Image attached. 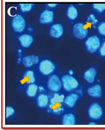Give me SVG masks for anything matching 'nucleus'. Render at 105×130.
Instances as JSON below:
<instances>
[{
    "label": "nucleus",
    "mask_w": 105,
    "mask_h": 130,
    "mask_svg": "<svg viewBox=\"0 0 105 130\" xmlns=\"http://www.w3.org/2000/svg\"><path fill=\"white\" fill-rule=\"evenodd\" d=\"M65 96L64 94L55 93L49 102L48 111L55 115H61L64 111V102Z\"/></svg>",
    "instance_id": "obj_1"
},
{
    "label": "nucleus",
    "mask_w": 105,
    "mask_h": 130,
    "mask_svg": "<svg viewBox=\"0 0 105 130\" xmlns=\"http://www.w3.org/2000/svg\"><path fill=\"white\" fill-rule=\"evenodd\" d=\"M85 47L87 51L90 54L96 53L101 47V40L96 35H92L89 36L84 42Z\"/></svg>",
    "instance_id": "obj_2"
},
{
    "label": "nucleus",
    "mask_w": 105,
    "mask_h": 130,
    "mask_svg": "<svg viewBox=\"0 0 105 130\" xmlns=\"http://www.w3.org/2000/svg\"><path fill=\"white\" fill-rule=\"evenodd\" d=\"M61 80L64 89L67 91H72L75 90L79 86V83L78 80L70 74L64 75Z\"/></svg>",
    "instance_id": "obj_3"
},
{
    "label": "nucleus",
    "mask_w": 105,
    "mask_h": 130,
    "mask_svg": "<svg viewBox=\"0 0 105 130\" xmlns=\"http://www.w3.org/2000/svg\"><path fill=\"white\" fill-rule=\"evenodd\" d=\"M88 27L84 23H75L73 27L72 32L74 37L79 40H83L88 36Z\"/></svg>",
    "instance_id": "obj_4"
},
{
    "label": "nucleus",
    "mask_w": 105,
    "mask_h": 130,
    "mask_svg": "<svg viewBox=\"0 0 105 130\" xmlns=\"http://www.w3.org/2000/svg\"><path fill=\"white\" fill-rule=\"evenodd\" d=\"M88 114L90 119L99 120L102 118L103 110L99 104H98L97 102H94L88 107Z\"/></svg>",
    "instance_id": "obj_5"
},
{
    "label": "nucleus",
    "mask_w": 105,
    "mask_h": 130,
    "mask_svg": "<svg viewBox=\"0 0 105 130\" xmlns=\"http://www.w3.org/2000/svg\"><path fill=\"white\" fill-rule=\"evenodd\" d=\"M56 67L53 62L51 60L46 59L43 60L39 63V71L43 76H48L55 71Z\"/></svg>",
    "instance_id": "obj_6"
},
{
    "label": "nucleus",
    "mask_w": 105,
    "mask_h": 130,
    "mask_svg": "<svg viewBox=\"0 0 105 130\" xmlns=\"http://www.w3.org/2000/svg\"><path fill=\"white\" fill-rule=\"evenodd\" d=\"M11 25L14 31L18 33H21L25 29V20L22 15H16L12 20Z\"/></svg>",
    "instance_id": "obj_7"
},
{
    "label": "nucleus",
    "mask_w": 105,
    "mask_h": 130,
    "mask_svg": "<svg viewBox=\"0 0 105 130\" xmlns=\"http://www.w3.org/2000/svg\"><path fill=\"white\" fill-rule=\"evenodd\" d=\"M47 86L49 90L53 92H58L61 90L62 87V80L56 74H52L48 78Z\"/></svg>",
    "instance_id": "obj_8"
},
{
    "label": "nucleus",
    "mask_w": 105,
    "mask_h": 130,
    "mask_svg": "<svg viewBox=\"0 0 105 130\" xmlns=\"http://www.w3.org/2000/svg\"><path fill=\"white\" fill-rule=\"evenodd\" d=\"M54 21V12L52 10H43L40 14L39 22L41 24L48 25L53 23Z\"/></svg>",
    "instance_id": "obj_9"
},
{
    "label": "nucleus",
    "mask_w": 105,
    "mask_h": 130,
    "mask_svg": "<svg viewBox=\"0 0 105 130\" xmlns=\"http://www.w3.org/2000/svg\"><path fill=\"white\" fill-rule=\"evenodd\" d=\"M64 32L63 26L60 23H56L51 27L49 30V35L53 38H60Z\"/></svg>",
    "instance_id": "obj_10"
},
{
    "label": "nucleus",
    "mask_w": 105,
    "mask_h": 130,
    "mask_svg": "<svg viewBox=\"0 0 105 130\" xmlns=\"http://www.w3.org/2000/svg\"><path fill=\"white\" fill-rule=\"evenodd\" d=\"M87 93L89 96L95 99H99L102 96V87L99 84H95L88 89Z\"/></svg>",
    "instance_id": "obj_11"
},
{
    "label": "nucleus",
    "mask_w": 105,
    "mask_h": 130,
    "mask_svg": "<svg viewBox=\"0 0 105 130\" xmlns=\"http://www.w3.org/2000/svg\"><path fill=\"white\" fill-rule=\"evenodd\" d=\"M97 74V71L96 69L93 67H91L84 73L83 78L85 81H86L88 84H92L95 82Z\"/></svg>",
    "instance_id": "obj_12"
},
{
    "label": "nucleus",
    "mask_w": 105,
    "mask_h": 130,
    "mask_svg": "<svg viewBox=\"0 0 105 130\" xmlns=\"http://www.w3.org/2000/svg\"><path fill=\"white\" fill-rule=\"evenodd\" d=\"M19 42L20 43L21 45L24 48H28L31 46V45L34 42L33 37L28 34H24V35L19 36L18 38Z\"/></svg>",
    "instance_id": "obj_13"
},
{
    "label": "nucleus",
    "mask_w": 105,
    "mask_h": 130,
    "mask_svg": "<svg viewBox=\"0 0 105 130\" xmlns=\"http://www.w3.org/2000/svg\"><path fill=\"white\" fill-rule=\"evenodd\" d=\"M79 99V96L76 93H71L65 98L64 103L68 107H73Z\"/></svg>",
    "instance_id": "obj_14"
},
{
    "label": "nucleus",
    "mask_w": 105,
    "mask_h": 130,
    "mask_svg": "<svg viewBox=\"0 0 105 130\" xmlns=\"http://www.w3.org/2000/svg\"><path fill=\"white\" fill-rule=\"evenodd\" d=\"M36 104H37L38 107L40 108H45L48 106L49 104V97L46 94H39L36 99Z\"/></svg>",
    "instance_id": "obj_15"
},
{
    "label": "nucleus",
    "mask_w": 105,
    "mask_h": 130,
    "mask_svg": "<svg viewBox=\"0 0 105 130\" xmlns=\"http://www.w3.org/2000/svg\"><path fill=\"white\" fill-rule=\"evenodd\" d=\"M62 123L64 125L76 124V119L75 115L72 113H67L64 115L62 117Z\"/></svg>",
    "instance_id": "obj_16"
},
{
    "label": "nucleus",
    "mask_w": 105,
    "mask_h": 130,
    "mask_svg": "<svg viewBox=\"0 0 105 130\" xmlns=\"http://www.w3.org/2000/svg\"><path fill=\"white\" fill-rule=\"evenodd\" d=\"M66 14L67 17L69 20L73 21L77 18L79 14H78L77 9H76V7H75V6H73V5H70L67 9Z\"/></svg>",
    "instance_id": "obj_17"
},
{
    "label": "nucleus",
    "mask_w": 105,
    "mask_h": 130,
    "mask_svg": "<svg viewBox=\"0 0 105 130\" xmlns=\"http://www.w3.org/2000/svg\"><path fill=\"white\" fill-rule=\"evenodd\" d=\"M23 79L27 84H33L36 81L35 72L31 70L26 71L23 74Z\"/></svg>",
    "instance_id": "obj_18"
},
{
    "label": "nucleus",
    "mask_w": 105,
    "mask_h": 130,
    "mask_svg": "<svg viewBox=\"0 0 105 130\" xmlns=\"http://www.w3.org/2000/svg\"><path fill=\"white\" fill-rule=\"evenodd\" d=\"M38 89V87L35 84H31L29 86L27 87V89H26V94L27 96L29 98H34L36 96V94H37Z\"/></svg>",
    "instance_id": "obj_19"
},
{
    "label": "nucleus",
    "mask_w": 105,
    "mask_h": 130,
    "mask_svg": "<svg viewBox=\"0 0 105 130\" xmlns=\"http://www.w3.org/2000/svg\"><path fill=\"white\" fill-rule=\"evenodd\" d=\"M92 8L96 12L101 14L105 11V3H95L92 5Z\"/></svg>",
    "instance_id": "obj_20"
},
{
    "label": "nucleus",
    "mask_w": 105,
    "mask_h": 130,
    "mask_svg": "<svg viewBox=\"0 0 105 130\" xmlns=\"http://www.w3.org/2000/svg\"><path fill=\"white\" fill-rule=\"evenodd\" d=\"M33 7L34 4L33 3H20L19 4V8L20 9L21 12L23 13L30 12L33 9Z\"/></svg>",
    "instance_id": "obj_21"
},
{
    "label": "nucleus",
    "mask_w": 105,
    "mask_h": 130,
    "mask_svg": "<svg viewBox=\"0 0 105 130\" xmlns=\"http://www.w3.org/2000/svg\"><path fill=\"white\" fill-rule=\"evenodd\" d=\"M22 63L26 67H31L34 65L33 60L32 58V55L25 56L22 58Z\"/></svg>",
    "instance_id": "obj_22"
},
{
    "label": "nucleus",
    "mask_w": 105,
    "mask_h": 130,
    "mask_svg": "<svg viewBox=\"0 0 105 130\" xmlns=\"http://www.w3.org/2000/svg\"><path fill=\"white\" fill-rule=\"evenodd\" d=\"M15 111L14 109L11 106H7L5 110V117L7 119L11 118L14 115Z\"/></svg>",
    "instance_id": "obj_23"
},
{
    "label": "nucleus",
    "mask_w": 105,
    "mask_h": 130,
    "mask_svg": "<svg viewBox=\"0 0 105 130\" xmlns=\"http://www.w3.org/2000/svg\"><path fill=\"white\" fill-rule=\"evenodd\" d=\"M86 21L87 22L90 23V24L92 26H94V27L96 26L97 24L98 23V22H99L96 16L94 14H89V16H88Z\"/></svg>",
    "instance_id": "obj_24"
},
{
    "label": "nucleus",
    "mask_w": 105,
    "mask_h": 130,
    "mask_svg": "<svg viewBox=\"0 0 105 130\" xmlns=\"http://www.w3.org/2000/svg\"><path fill=\"white\" fill-rule=\"evenodd\" d=\"M97 30L100 35L105 36V21L101 22L98 24Z\"/></svg>",
    "instance_id": "obj_25"
},
{
    "label": "nucleus",
    "mask_w": 105,
    "mask_h": 130,
    "mask_svg": "<svg viewBox=\"0 0 105 130\" xmlns=\"http://www.w3.org/2000/svg\"><path fill=\"white\" fill-rule=\"evenodd\" d=\"M99 53L102 57H105V41L101 44L99 49Z\"/></svg>",
    "instance_id": "obj_26"
},
{
    "label": "nucleus",
    "mask_w": 105,
    "mask_h": 130,
    "mask_svg": "<svg viewBox=\"0 0 105 130\" xmlns=\"http://www.w3.org/2000/svg\"><path fill=\"white\" fill-rule=\"evenodd\" d=\"M32 58H33V60L34 65H36L39 62V57L35 54H32Z\"/></svg>",
    "instance_id": "obj_27"
},
{
    "label": "nucleus",
    "mask_w": 105,
    "mask_h": 130,
    "mask_svg": "<svg viewBox=\"0 0 105 130\" xmlns=\"http://www.w3.org/2000/svg\"><path fill=\"white\" fill-rule=\"evenodd\" d=\"M58 6V3H48L46 4V7L49 9H54Z\"/></svg>",
    "instance_id": "obj_28"
},
{
    "label": "nucleus",
    "mask_w": 105,
    "mask_h": 130,
    "mask_svg": "<svg viewBox=\"0 0 105 130\" xmlns=\"http://www.w3.org/2000/svg\"><path fill=\"white\" fill-rule=\"evenodd\" d=\"M27 31L30 33L33 32V29L32 27H29L27 29Z\"/></svg>",
    "instance_id": "obj_29"
},
{
    "label": "nucleus",
    "mask_w": 105,
    "mask_h": 130,
    "mask_svg": "<svg viewBox=\"0 0 105 130\" xmlns=\"http://www.w3.org/2000/svg\"><path fill=\"white\" fill-rule=\"evenodd\" d=\"M88 124L89 125H96V122H90L88 123Z\"/></svg>",
    "instance_id": "obj_30"
},
{
    "label": "nucleus",
    "mask_w": 105,
    "mask_h": 130,
    "mask_svg": "<svg viewBox=\"0 0 105 130\" xmlns=\"http://www.w3.org/2000/svg\"><path fill=\"white\" fill-rule=\"evenodd\" d=\"M68 73H69V74H70V75H73V71L72 70H69L68 71Z\"/></svg>",
    "instance_id": "obj_31"
}]
</instances>
